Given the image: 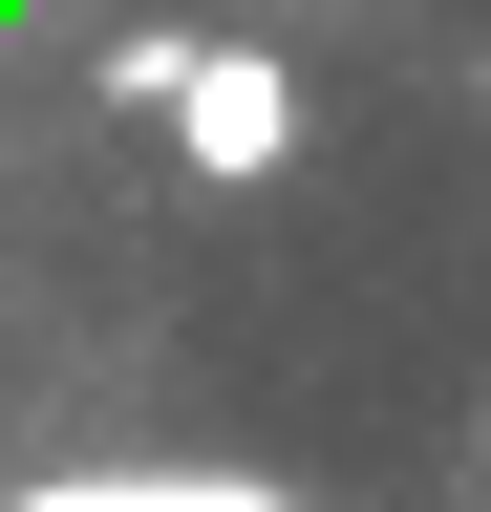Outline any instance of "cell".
Returning a JSON list of instances; mask_svg holds the SVG:
<instances>
[{
  "instance_id": "7a4b0ae2",
  "label": "cell",
  "mask_w": 491,
  "mask_h": 512,
  "mask_svg": "<svg viewBox=\"0 0 491 512\" xmlns=\"http://www.w3.org/2000/svg\"><path fill=\"white\" fill-rule=\"evenodd\" d=\"M0 512H321V491H257V470H43Z\"/></svg>"
},
{
  "instance_id": "6da1fadb",
  "label": "cell",
  "mask_w": 491,
  "mask_h": 512,
  "mask_svg": "<svg viewBox=\"0 0 491 512\" xmlns=\"http://www.w3.org/2000/svg\"><path fill=\"white\" fill-rule=\"evenodd\" d=\"M150 107H171V150H193L214 192H278V171H299V64H278V43H171Z\"/></svg>"
}]
</instances>
